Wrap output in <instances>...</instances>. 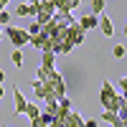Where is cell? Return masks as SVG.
<instances>
[{
    "label": "cell",
    "mask_w": 127,
    "mask_h": 127,
    "mask_svg": "<svg viewBox=\"0 0 127 127\" xmlns=\"http://www.w3.org/2000/svg\"><path fill=\"white\" fill-rule=\"evenodd\" d=\"M8 3H10V0H0V8L5 10V8H8Z\"/></svg>",
    "instance_id": "cell-25"
},
{
    "label": "cell",
    "mask_w": 127,
    "mask_h": 127,
    "mask_svg": "<svg viewBox=\"0 0 127 127\" xmlns=\"http://www.w3.org/2000/svg\"><path fill=\"white\" fill-rule=\"evenodd\" d=\"M64 127H84V120H81V114L79 112H69V117H66V122H64Z\"/></svg>",
    "instance_id": "cell-12"
},
{
    "label": "cell",
    "mask_w": 127,
    "mask_h": 127,
    "mask_svg": "<svg viewBox=\"0 0 127 127\" xmlns=\"http://www.w3.org/2000/svg\"><path fill=\"white\" fill-rule=\"evenodd\" d=\"M3 36H8L10 46H15V48L28 46V38H31V36H28V31H26V28H18V26H5Z\"/></svg>",
    "instance_id": "cell-3"
},
{
    "label": "cell",
    "mask_w": 127,
    "mask_h": 127,
    "mask_svg": "<svg viewBox=\"0 0 127 127\" xmlns=\"http://www.w3.org/2000/svg\"><path fill=\"white\" fill-rule=\"evenodd\" d=\"M79 3H81V0H69V5H71V10H74V8H79Z\"/></svg>",
    "instance_id": "cell-24"
},
{
    "label": "cell",
    "mask_w": 127,
    "mask_h": 127,
    "mask_svg": "<svg viewBox=\"0 0 127 127\" xmlns=\"http://www.w3.org/2000/svg\"><path fill=\"white\" fill-rule=\"evenodd\" d=\"M0 26H10V13L8 10H0Z\"/></svg>",
    "instance_id": "cell-18"
},
{
    "label": "cell",
    "mask_w": 127,
    "mask_h": 127,
    "mask_svg": "<svg viewBox=\"0 0 127 127\" xmlns=\"http://www.w3.org/2000/svg\"><path fill=\"white\" fill-rule=\"evenodd\" d=\"M99 28H102V33L104 36H114V23H112V18H107V15H99V23H97Z\"/></svg>",
    "instance_id": "cell-10"
},
{
    "label": "cell",
    "mask_w": 127,
    "mask_h": 127,
    "mask_svg": "<svg viewBox=\"0 0 127 127\" xmlns=\"http://www.w3.org/2000/svg\"><path fill=\"white\" fill-rule=\"evenodd\" d=\"M23 3H31V5H36V3H41V0H23Z\"/></svg>",
    "instance_id": "cell-26"
},
{
    "label": "cell",
    "mask_w": 127,
    "mask_h": 127,
    "mask_svg": "<svg viewBox=\"0 0 127 127\" xmlns=\"http://www.w3.org/2000/svg\"><path fill=\"white\" fill-rule=\"evenodd\" d=\"M117 117H120V114H114V112H109V109H104V112H102V120H104V122H109V125L117 120Z\"/></svg>",
    "instance_id": "cell-17"
},
{
    "label": "cell",
    "mask_w": 127,
    "mask_h": 127,
    "mask_svg": "<svg viewBox=\"0 0 127 127\" xmlns=\"http://www.w3.org/2000/svg\"><path fill=\"white\" fill-rule=\"evenodd\" d=\"M48 122H51V117L41 112V114H38L36 120H31V127H48Z\"/></svg>",
    "instance_id": "cell-14"
},
{
    "label": "cell",
    "mask_w": 127,
    "mask_h": 127,
    "mask_svg": "<svg viewBox=\"0 0 127 127\" xmlns=\"http://www.w3.org/2000/svg\"><path fill=\"white\" fill-rule=\"evenodd\" d=\"M3 94H5V87H3V84H0V97H3Z\"/></svg>",
    "instance_id": "cell-28"
},
{
    "label": "cell",
    "mask_w": 127,
    "mask_h": 127,
    "mask_svg": "<svg viewBox=\"0 0 127 127\" xmlns=\"http://www.w3.org/2000/svg\"><path fill=\"white\" fill-rule=\"evenodd\" d=\"M125 87H127V81H125V79H120V81H117V92H125Z\"/></svg>",
    "instance_id": "cell-23"
},
{
    "label": "cell",
    "mask_w": 127,
    "mask_h": 127,
    "mask_svg": "<svg viewBox=\"0 0 127 127\" xmlns=\"http://www.w3.org/2000/svg\"><path fill=\"white\" fill-rule=\"evenodd\" d=\"M36 33H41V26L38 23H33V26L28 28V36H36Z\"/></svg>",
    "instance_id": "cell-20"
},
{
    "label": "cell",
    "mask_w": 127,
    "mask_h": 127,
    "mask_svg": "<svg viewBox=\"0 0 127 127\" xmlns=\"http://www.w3.org/2000/svg\"><path fill=\"white\" fill-rule=\"evenodd\" d=\"M104 10V0H92V15H102Z\"/></svg>",
    "instance_id": "cell-16"
},
{
    "label": "cell",
    "mask_w": 127,
    "mask_h": 127,
    "mask_svg": "<svg viewBox=\"0 0 127 127\" xmlns=\"http://www.w3.org/2000/svg\"><path fill=\"white\" fill-rule=\"evenodd\" d=\"M112 56H114V59H122V56H125V46H114V48H112Z\"/></svg>",
    "instance_id": "cell-19"
},
{
    "label": "cell",
    "mask_w": 127,
    "mask_h": 127,
    "mask_svg": "<svg viewBox=\"0 0 127 127\" xmlns=\"http://www.w3.org/2000/svg\"><path fill=\"white\" fill-rule=\"evenodd\" d=\"M112 127H127V125H125V117H122V114H120V117L112 122Z\"/></svg>",
    "instance_id": "cell-21"
},
{
    "label": "cell",
    "mask_w": 127,
    "mask_h": 127,
    "mask_svg": "<svg viewBox=\"0 0 127 127\" xmlns=\"http://www.w3.org/2000/svg\"><path fill=\"white\" fill-rule=\"evenodd\" d=\"M117 89L112 87V81H102V92H99V102H102V107L104 109H109L117 114Z\"/></svg>",
    "instance_id": "cell-1"
},
{
    "label": "cell",
    "mask_w": 127,
    "mask_h": 127,
    "mask_svg": "<svg viewBox=\"0 0 127 127\" xmlns=\"http://www.w3.org/2000/svg\"><path fill=\"white\" fill-rule=\"evenodd\" d=\"M54 5L48 3V0H41V3H36V23L38 26H43V23H48L51 18H54Z\"/></svg>",
    "instance_id": "cell-4"
},
{
    "label": "cell",
    "mask_w": 127,
    "mask_h": 127,
    "mask_svg": "<svg viewBox=\"0 0 127 127\" xmlns=\"http://www.w3.org/2000/svg\"><path fill=\"white\" fill-rule=\"evenodd\" d=\"M0 38H3V31H0Z\"/></svg>",
    "instance_id": "cell-29"
},
{
    "label": "cell",
    "mask_w": 127,
    "mask_h": 127,
    "mask_svg": "<svg viewBox=\"0 0 127 127\" xmlns=\"http://www.w3.org/2000/svg\"><path fill=\"white\" fill-rule=\"evenodd\" d=\"M28 43L33 46V48H41V51H51V38H48V36H43V33L31 36V38H28Z\"/></svg>",
    "instance_id": "cell-6"
},
{
    "label": "cell",
    "mask_w": 127,
    "mask_h": 127,
    "mask_svg": "<svg viewBox=\"0 0 127 127\" xmlns=\"http://www.w3.org/2000/svg\"><path fill=\"white\" fill-rule=\"evenodd\" d=\"M43 87L48 89V92H54V97L56 99H61V97H66V81H64V76L54 69V71H48V76H46V81H43Z\"/></svg>",
    "instance_id": "cell-2"
},
{
    "label": "cell",
    "mask_w": 127,
    "mask_h": 127,
    "mask_svg": "<svg viewBox=\"0 0 127 127\" xmlns=\"http://www.w3.org/2000/svg\"><path fill=\"white\" fill-rule=\"evenodd\" d=\"M5 81V71H0V84H3Z\"/></svg>",
    "instance_id": "cell-27"
},
{
    "label": "cell",
    "mask_w": 127,
    "mask_h": 127,
    "mask_svg": "<svg viewBox=\"0 0 127 127\" xmlns=\"http://www.w3.org/2000/svg\"><path fill=\"white\" fill-rule=\"evenodd\" d=\"M15 15L18 18H36V5H31V3H23V5H18L15 8Z\"/></svg>",
    "instance_id": "cell-11"
},
{
    "label": "cell",
    "mask_w": 127,
    "mask_h": 127,
    "mask_svg": "<svg viewBox=\"0 0 127 127\" xmlns=\"http://www.w3.org/2000/svg\"><path fill=\"white\" fill-rule=\"evenodd\" d=\"M66 38L71 41V46H79L81 41H84V28L76 23V20H74L71 26H66Z\"/></svg>",
    "instance_id": "cell-5"
},
{
    "label": "cell",
    "mask_w": 127,
    "mask_h": 127,
    "mask_svg": "<svg viewBox=\"0 0 127 127\" xmlns=\"http://www.w3.org/2000/svg\"><path fill=\"white\" fill-rule=\"evenodd\" d=\"M23 114H26L28 120H36L38 114H41V107H38L36 102H28V104H26V112H23Z\"/></svg>",
    "instance_id": "cell-13"
},
{
    "label": "cell",
    "mask_w": 127,
    "mask_h": 127,
    "mask_svg": "<svg viewBox=\"0 0 127 127\" xmlns=\"http://www.w3.org/2000/svg\"><path fill=\"white\" fill-rule=\"evenodd\" d=\"M54 66H56V54L54 51H43V54H41V69L54 71Z\"/></svg>",
    "instance_id": "cell-7"
},
{
    "label": "cell",
    "mask_w": 127,
    "mask_h": 127,
    "mask_svg": "<svg viewBox=\"0 0 127 127\" xmlns=\"http://www.w3.org/2000/svg\"><path fill=\"white\" fill-rule=\"evenodd\" d=\"M84 127H97V120H94V117L92 120H84Z\"/></svg>",
    "instance_id": "cell-22"
},
{
    "label": "cell",
    "mask_w": 127,
    "mask_h": 127,
    "mask_svg": "<svg viewBox=\"0 0 127 127\" xmlns=\"http://www.w3.org/2000/svg\"><path fill=\"white\" fill-rule=\"evenodd\" d=\"M13 104H15V107H13V109H15V114H23V112H26V104H28V99H26L23 94L15 89V87H13Z\"/></svg>",
    "instance_id": "cell-8"
},
{
    "label": "cell",
    "mask_w": 127,
    "mask_h": 127,
    "mask_svg": "<svg viewBox=\"0 0 127 127\" xmlns=\"http://www.w3.org/2000/svg\"><path fill=\"white\" fill-rule=\"evenodd\" d=\"M10 61H13V66H23V51L20 48H13V54H10Z\"/></svg>",
    "instance_id": "cell-15"
},
{
    "label": "cell",
    "mask_w": 127,
    "mask_h": 127,
    "mask_svg": "<svg viewBox=\"0 0 127 127\" xmlns=\"http://www.w3.org/2000/svg\"><path fill=\"white\" fill-rule=\"evenodd\" d=\"M76 23L84 28V31H89V28H97V23H99V15H92V13H87V15H81Z\"/></svg>",
    "instance_id": "cell-9"
}]
</instances>
